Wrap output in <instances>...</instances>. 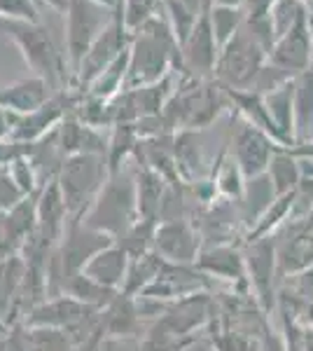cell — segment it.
Instances as JSON below:
<instances>
[{
	"mask_svg": "<svg viewBox=\"0 0 313 351\" xmlns=\"http://www.w3.org/2000/svg\"><path fill=\"white\" fill-rule=\"evenodd\" d=\"M164 14H166L171 28H173V36L178 45L183 47L185 40L190 38V33L195 31L199 14L192 12L183 0H164Z\"/></svg>",
	"mask_w": 313,
	"mask_h": 351,
	"instance_id": "29",
	"label": "cell"
},
{
	"mask_svg": "<svg viewBox=\"0 0 313 351\" xmlns=\"http://www.w3.org/2000/svg\"><path fill=\"white\" fill-rule=\"evenodd\" d=\"M266 61H269V49L250 31L248 24H243L241 31L220 49L213 77L225 89L250 92Z\"/></svg>",
	"mask_w": 313,
	"mask_h": 351,
	"instance_id": "4",
	"label": "cell"
},
{
	"mask_svg": "<svg viewBox=\"0 0 313 351\" xmlns=\"http://www.w3.org/2000/svg\"><path fill=\"white\" fill-rule=\"evenodd\" d=\"M248 269L253 274V284L258 288L264 307H271L274 291H271V274H274V241H258L250 246L248 253Z\"/></svg>",
	"mask_w": 313,
	"mask_h": 351,
	"instance_id": "22",
	"label": "cell"
},
{
	"mask_svg": "<svg viewBox=\"0 0 313 351\" xmlns=\"http://www.w3.org/2000/svg\"><path fill=\"white\" fill-rule=\"evenodd\" d=\"M0 19H16L38 24V8L33 0H0Z\"/></svg>",
	"mask_w": 313,
	"mask_h": 351,
	"instance_id": "33",
	"label": "cell"
},
{
	"mask_svg": "<svg viewBox=\"0 0 313 351\" xmlns=\"http://www.w3.org/2000/svg\"><path fill=\"white\" fill-rule=\"evenodd\" d=\"M131 45V33L127 31L122 21V14H115V19L110 21V26L96 38V43L89 47V52L84 54L82 64L77 66V71L73 73L79 89H89L94 84L96 77L105 71L119 54H124Z\"/></svg>",
	"mask_w": 313,
	"mask_h": 351,
	"instance_id": "8",
	"label": "cell"
},
{
	"mask_svg": "<svg viewBox=\"0 0 313 351\" xmlns=\"http://www.w3.org/2000/svg\"><path fill=\"white\" fill-rule=\"evenodd\" d=\"M19 347L21 351H82L71 332L56 328H26Z\"/></svg>",
	"mask_w": 313,
	"mask_h": 351,
	"instance_id": "25",
	"label": "cell"
},
{
	"mask_svg": "<svg viewBox=\"0 0 313 351\" xmlns=\"http://www.w3.org/2000/svg\"><path fill=\"white\" fill-rule=\"evenodd\" d=\"M278 0H246V21H262L271 12Z\"/></svg>",
	"mask_w": 313,
	"mask_h": 351,
	"instance_id": "35",
	"label": "cell"
},
{
	"mask_svg": "<svg viewBox=\"0 0 313 351\" xmlns=\"http://www.w3.org/2000/svg\"><path fill=\"white\" fill-rule=\"evenodd\" d=\"M183 3H185L187 8H190L195 14H201L203 10H208L210 5H213V3H210V0H183Z\"/></svg>",
	"mask_w": 313,
	"mask_h": 351,
	"instance_id": "37",
	"label": "cell"
},
{
	"mask_svg": "<svg viewBox=\"0 0 313 351\" xmlns=\"http://www.w3.org/2000/svg\"><path fill=\"white\" fill-rule=\"evenodd\" d=\"M164 0H122L119 14L129 33H136L147 19H152L157 12H162Z\"/></svg>",
	"mask_w": 313,
	"mask_h": 351,
	"instance_id": "30",
	"label": "cell"
},
{
	"mask_svg": "<svg viewBox=\"0 0 313 351\" xmlns=\"http://www.w3.org/2000/svg\"><path fill=\"white\" fill-rule=\"evenodd\" d=\"M213 5H229V8H246V0H210Z\"/></svg>",
	"mask_w": 313,
	"mask_h": 351,
	"instance_id": "41",
	"label": "cell"
},
{
	"mask_svg": "<svg viewBox=\"0 0 313 351\" xmlns=\"http://www.w3.org/2000/svg\"><path fill=\"white\" fill-rule=\"evenodd\" d=\"M301 351H313V328H306L301 337Z\"/></svg>",
	"mask_w": 313,
	"mask_h": 351,
	"instance_id": "38",
	"label": "cell"
},
{
	"mask_svg": "<svg viewBox=\"0 0 313 351\" xmlns=\"http://www.w3.org/2000/svg\"><path fill=\"white\" fill-rule=\"evenodd\" d=\"M38 232L36 237L42 241V246H59L61 237L71 223L68 208L61 195V188L56 183V176L42 183V188L38 192Z\"/></svg>",
	"mask_w": 313,
	"mask_h": 351,
	"instance_id": "14",
	"label": "cell"
},
{
	"mask_svg": "<svg viewBox=\"0 0 313 351\" xmlns=\"http://www.w3.org/2000/svg\"><path fill=\"white\" fill-rule=\"evenodd\" d=\"M61 293H66V295H71L73 300H77V302L87 304V307H92V309H105L108 304L119 295L117 291H110V288L96 284L84 271L66 279V284L61 286Z\"/></svg>",
	"mask_w": 313,
	"mask_h": 351,
	"instance_id": "23",
	"label": "cell"
},
{
	"mask_svg": "<svg viewBox=\"0 0 313 351\" xmlns=\"http://www.w3.org/2000/svg\"><path fill=\"white\" fill-rule=\"evenodd\" d=\"M136 197H138V216L152 223H159L162 204L166 197V183L164 176L143 167L136 176Z\"/></svg>",
	"mask_w": 313,
	"mask_h": 351,
	"instance_id": "20",
	"label": "cell"
},
{
	"mask_svg": "<svg viewBox=\"0 0 313 351\" xmlns=\"http://www.w3.org/2000/svg\"><path fill=\"white\" fill-rule=\"evenodd\" d=\"M5 171L12 176V180H14L16 185H19V190L24 192L26 197H31V195H36V192H38V188H40V183H38V167H36V162L31 160V155L19 157V160L10 164Z\"/></svg>",
	"mask_w": 313,
	"mask_h": 351,
	"instance_id": "31",
	"label": "cell"
},
{
	"mask_svg": "<svg viewBox=\"0 0 313 351\" xmlns=\"http://www.w3.org/2000/svg\"><path fill=\"white\" fill-rule=\"evenodd\" d=\"M42 3H47L49 8L56 10V12H66L68 10V0H42Z\"/></svg>",
	"mask_w": 313,
	"mask_h": 351,
	"instance_id": "40",
	"label": "cell"
},
{
	"mask_svg": "<svg viewBox=\"0 0 313 351\" xmlns=\"http://www.w3.org/2000/svg\"><path fill=\"white\" fill-rule=\"evenodd\" d=\"M243 24H246V10L243 8L210 5V26H213L215 40H218L220 49L241 31Z\"/></svg>",
	"mask_w": 313,
	"mask_h": 351,
	"instance_id": "28",
	"label": "cell"
},
{
	"mask_svg": "<svg viewBox=\"0 0 313 351\" xmlns=\"http://www.w3.org/2000/svg\"><path fill=\"white\" fill-rule=\"evenodd\" d=\"M66 120V104L59 96H52L42 108L28 112V115H12V134L10 138L19 143L36 145L45 141L49 134L59 129V124Z\"/></svg>",
	"mask_w": 313,
	"mask_h": 351,
	"instance_id": "15",
	"label": "cell"
},
{
	"mask_svg": "<svg viewBox=\"0 0 313 351\" xmlns=\"http://www.w3.org/2000/svg\"><path fill=\"white\" fill-rule=\"evenodd\" d=\"M295 80H297V77H292V80L286 82L283 87L262 96L266 106V112H269L271 122H274V127H276L281 145L297 143V138H295Z\"/></svg>",
	"mask_w": 313,
	"mask_h": 351,
	"instance_id": "18",
	"label": "cell"
},
{
	"mask_svg": "<svg viewBox=\"0 0 313 351\" xmlns=\"http://www.w3.org/2000/svg\"><path fill=\"white\" fill-rule=\"evenodd\" d=\"M301 3H304L306 8H309V12L313 14V0H301Z\"/></svg>",
	"mask_w": 313,
	"mask_h": 351,
	"instance_id": "42",
	"label": "cell"
},
{
	"mask_svg": "<svg viewBox=\"0 0 313 351\" xmlns=\"http://www.w3.org/2000/svg\"><path fill=\"white\" fill-rule=\"evenodd\" d=\"M220 56V45L215 40L213 26H210V8L203 10L197 19L195 31L180 47V71L190 77L203 80L215 73V64Z\"/></svg>",
	"mask_w": 313,
	"mask_h": 351,
	"instance_id": "9",
	"label": "cell"
},
{
	"mask_svg": "<svg viewBox=\"0 0 313 351\" xmlns=\"http://www.w3.org/2000/svg\"><path fill=\"white\" fill-rule=\"evenodd\" d=\"M155 253L164 263L190 265L199 258V237L187 220H164L155 232Z\"/></svg>",
	"mask_w": 313,
	"mask_h": 351,
	"instance_id": "13",
	"label": "cell"
},
{
	"mask_svg": "<svg viewBox=\"0 0 313 351\" xmlns=\"http://www.w3.org/2000/svg\"><path fill=\"white\" fill-rule=\"evenodd\" d=\"M10 134H12V112L0 106V141L10 138Z\"/></svg>",
	"mask_w": 313,
	"mask_h": 351,
	"instance_id": "36",
	"label": "cell"
},
{
	"mask_svg": "<svg viewBox=\"0 0 313 351\" xmlns=\"http://www.w3.org/2000/svg\"><path fill=\"white\" fill-rule=\"evenodd\" d=\"M129 267H131V256L115 241L89 260V265L84 267V274H87L89 279H94L96 284L122 293L124 284H127V276H129Z\"/></svg>",
	"mask_w": 313,
	"mask_h": 351,
	"instance_id": "16",
	"label": "cell"
},
{
	"mask_svg": "<svg viewBox=\"0 0 313 351\" xmlns=\"http://www.w3.org/2000/svg\"><path fill=\"white\" fill-rule=\"evenodd\" d=\"M92 3L101 5V8L112 10V12H117V10H119V3H122V0H92Z\"/></svg>",
	"mask_w": 313,
	"mask_h": 351,
	"instance_id": "39",
	"label": "cell"
},
{
	"mask_svg": "<svg viewBox=\"0 0 313 351\" xmlns=\"http://www.w3.org/2000/svg\"><path fill=\"white\" fill-rule=\"evenodd\" d=\"M96 311L87 304L77 302L66 293H59L54 298L42 300L36 304L26 316V328H56V330H73V328L82 326L87 319H92Z\"/></svg>",
	"mask_w": 313,
	"mask_h": 351,
	"instance_id": "11",
	"label": "cell"
},
{
	"mask_svg": "<svg viewBox=\"0 0 313 351\" xmlns=\"http://www.w3.org/2000/svg\"><path fill=\"white\" fill-rule=\"evenodd\" d=\"M108 178H110V169H108L105 155L79 152L61 162L56 183L64 195L71 220H82L87 216Z\"/></svg>",
	"mask_w": 313,
	"mask_h": 351,
	"instance_id": "2",
	"label": "cell"
},
{
	"mask_svg": "<svg viewBox=\"0 0 313 351\" xmlns=\"http://www.w3.org/2000/svg\"><path fill=\"white\" fill-rule=\"evenodd\" d=\"M190 351H197V349H190Z\"/></svg>",
	"mask_w": 313,
	"mask_h": 351,
	"instance_id": "43",
	"label": "cell"
},
{
	"mask_svg": "<svg viewBox=\"0 0 313 351\" xmlns=\"http://www.w3.org/2000/svg\"><path fill=\"white\" fill-rule=\"evenodd\" d=\"M295 138L297 145L313 141V68L295 80Z\"/></svg>",
	"mask_w": 313,
	"mask_h": 351,
	"instance_id": "21",
	"label": "cell"
},
{
	"mask_svg": "<svg viewBox=\"0 0 313 351\" xmlns=\"http://www.w3.org/2000/svg\"><path fill=\"white\" fill-rule=\"evenodd\" d=\"M243 171L238 169V164L236 160L231 157V160H227L225 162V167L220 169V173H218V190L222 192V195H227V197H241L243 195Z\"/></svg>",
	"mask_w": 313,
	"mask_h": 351,
	"instance_id": "32",
	"label": "cell"
},
{
	"mask_svg": "<svg viewBox=\"0 0 313 351\" xmlns=\"http://www.w3.org/2000/svg\"><path fill=\"white\" fill-rule=\"evenodd\" d=\"M266 173H269L271 183H274V190L278 197L290 195V192H295V188H297L299 180H301L299 160L290 155V152L278 150L274 155V160H271V167Z\"/></svg>",
	"mask_w": 313,
	"mask_h": 351,
	"instance_id": "26",
	"label": "cell"
},
{
	"mask_svg": "<svg viewBox=\"0 0 313 351\" xmlns=\"http://www.w3.org/2000/svg\"><path fill=\"white\" fill-rule=\"evenodd\" d=\"M0 31L8 38H12L19 52L24 54L26 64L31 66V71H36L38 77L47 80L52 89L59 87L66 64L47 28H42L40 24H31V21L0 19Z\"/></svg>",
	"mask_w": 313,
	"mask_h": 351,
	"instance_id": "5",
	"label": "cell"
},
{
	"mask_svg": "<svg viewBox=\"0 0 313 351\" xmlns=\"http://www.w3.org/2000/svg\"><path fill=\"white\" fill-rule=\"evenodd\" d=\"M26 199V195L19 190V185L12 180L8 171H0V213H10L16 204Z\"/></svg>",
	"mask_w": 313,
	"mask_h": 351,
	"instance_id": "34",
	"label": "cell"
},
{
	"mask_svg": "<svg viewBox=\"0 0 313 351\" xmlns=\"http://www.w3.org/2000/svg\"><path fill=\"white\" fill-rule=\"evenodd\" d=\"M110 243H115L112 237L89 228L84 220H71L54 251V276H59L64 286L66 279L84 271L89 260Z\"/></svg>",
	"mask_w": 313,
	"mask_h": 351,
	"instance_id": "7",
	"label": "cell"
},
{
	"mask_svg": "<svg viewBox=\"0 0 313 351\" xmlns=\"http://www.w3.org/2000/svg\"><path fill=\"white\" fill-rule=\"evenodd\" d=\"M309 16H311L309 8H306L301 0H278L269 12V24H271V33H274V40L283 38L297 24L309 19Z\"/></svg>",
	"mask_w": 313,
	"mask_h": 351,
	"instance_id": "27",
	"label": "cell"
},
{
	"mask_svg": "<svg viewBox=\"0 0 313 351\" xmlns=\"http://www.w3.org/2000/svg\"><path fill=\"white\" fill-rule=\"evenodd\" d=\"M173 71H180V45L162 8V12L131 33L127 89L155 84Z\"/></svg>",
	"mask_w": 313,
	"mask_h": 351,
	"instance_id": "1",
	"label": "cell"
},
{
	"mask_svg": "<svg viewBox=\"0 0 313 351\" xmlns=\"http://www.w3.org/2000/svg\"><path fill=\"white\" fill-rule=\"evenodd\" d=\"M309 19L297 24L283 38H278L269 52V64H274L292 77L313 68V33Z\"/></svg>",
	"mask_w": 313,
	"mask_h": 351,
	"instance_id": "12",
	"label": "cell"
},
{
	"mask_svg": "<svg viewBox=\"0 0 313 351\" xmlns=\"http://www.w3.org/2000/svg\"><path fill=\"white\" fill-rule=\"evenodd\" d=\"M276 148V141L250 122H243L234 136V160L248 180L269 171Z\"/></svg>",
	"mask_w": 313,
	"mask_h": 351,
	"instance_id": "10",
	"label": "cell"
},
{
	"mask_svg": "<svg viewBox=\"0 0 313 351\" xmlns=\"http://www.w3.org/2000/svg\"><path fill=\"white\" fill-rule=\"evenodd\" d=\"M197 267L208 274L222 276V279H241L243 276V260L229 246H215L201 251L197 258Z\"/></svg>",
	"mask_w": 313,
	"mask_h": 351,
	"instance_id": "24",
	"label": "cell"
},
{
	"mask_svg": "<svg viewBox=\"0 0 313 351\" xmlns=\"http://www.w3.org/2000/svg\"><path fill=\"white\" fill-rule=\"evenodd\" d=\"M138 216V197H136V178H131L124 171L110 173L103 190L99 192L92 208L82 220L89 228L103 232V234L119 239Z\"/></svg>",
	"mask_w": 313,
	"mask_h": 351,
	"instance_id": "3",
	"label": "cell"
},
{
	"mask_svg": "<svg viewBox=\"0 0 313 351\" xmlns=\"http://www.w3.org/2000/svg\"><path fill=\"white\" fill-rule=\"evenodd\" d=\"M278 263L281 274H295L313 267V218L290 234V241L283 243L278 251Z\"/></svg>",
	"mask_w": 313,
	"mask_h": 351,
	"instance_id": "19",
	"label": "cell"
},
{
	"mask_svg": "<svg viewBox=\"0 0 313 351\" xmlns=\"http://www.w3.org/2000/svg\"><path fill=\"white\" fill-rule=\"evenodd\" d=\"M117 12L101 5L92 3V0H68L66 16V59L71 71L75 73L77 66L82 64L84 54L96 43V38L110 26Z\"/></svg>",
	"mask_w": 313,
	"mask_h": 351,
	"instance_id": "6",
	"label": "cell"
},
{
	"mask_svg": "<svg viewBox=\"0 0 313 351\" xmlns=\"http://www.w3.org/2000/svg\"><path fill=\"white\" fill-rule=\"evenodd\" d=\"M49 89L52 87L42 77H24V80L0 89V106L12 115H28V112L42 108L52 99Z\"/></svg>",
	"mask_w": 313,
	"mask_h": 351,
	"instance_id": "17",
	"label": "cell"
}]
</instances>
